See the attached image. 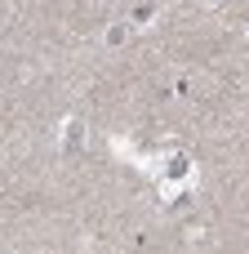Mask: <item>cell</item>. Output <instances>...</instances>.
I'll return each instance as SVG.
<instances>
[{"mask_svg": "<svg viewBox=\"0 0 249 254\" xmlns=\"http://www.w3.org/2000/svg\"><path fill=\"white\" fill-rule=\"evenodd\" d=\"M151 13H156V4H138V9H134V22H147Z\"/></svg>", "mask_w": 249, "mask_h": 254, "instance_id": "1", "label": "cell"}]
</instances>
